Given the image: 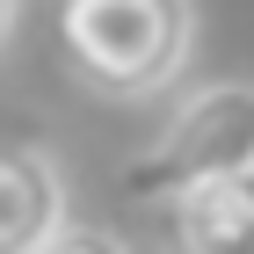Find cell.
Masks as SVG:
<instances>
[{
    "mask_svg": "<svg viewBox=\"0 0 254 254\" xmlns=\"http://www.w3.org/2000/svg\"><path fill=\"white\" fill-rule=\"evenodd\" d=\"M59 44L95 95H160L189 65L196 44V7L189 0H65L59 7Z\"/></svg>",
    "mask_w": 254,
    "mask_h": 254,
    "instance_id": "cell-1",
    "label": "cell"
},
{
    "mask_svg": "<svg viewBox=\"0 0 254 254\" xmlns=\"http://www.w3.org/2000/svg\"><path fill=\"white\" fill-rule=\"evenodd\" d=\"M254 167V80H211L160 124V138L138 160H124L117 189L131 203H175L196 182H218Z\"/></svg>",
    "mask_w": 254,
    "mask_h": 254,
    "instance_id": "cell-2",
    "label": "cell"
},
{
    "mask_svg": "<svg viewBox=\"0 0 254 254\" xmlns=\"http://www.w3.org/2000/svg\"><path fill=\"white\" fill-rule=\"evenodd\" d=\"M65 225V175L51 153L0 145V254H44Z\"/></svg>",
    "mask_w": 254,
    "mask_h": 254,
    "instance_id": "cell-3",
    "label": "cell"
},
{
    "mask_svg": "<svg viewBox=\"0 0 254 254\" xmlns=\"http://www.w3.org/2000/svg\"><path fill=\"white\" fill-rule=\"evenodd\" d=\"M175 254H254V167L196 182L167 203Z\"/></svg>",
    "mask_w": 254,
    "mask_h": 254,
    "instance_id": "cell-4",
    "label": "cell"
},
{
    "mask_svg": "<svg viewBox=\"0 0 254 254\" xmlns=\"http://www.w3.org/2000/svg\"><path fill=\"white\" fill-rule=\"evenodd\" d=\"M44 254H131V240L109 233V225H73V218H65L59 233H51V247H44Z\"/></svg>",
    "mask_w": 254,
    "mask_h": 254,
    "instance_id": "cell-5",
    "label": "cell"
},
{
    "mask_svg": "<svg viewBox=\"0 0 254 254\" xmlns=\"http://www.w3.org/2000/svg\"><path fill=\"white\" fill-rule=\"evenodd\" d=\"M15 15H22V0H0V44L15 37Z\"/></svg>",
    "mask_w": 254,
    "mask_h": 254,
    "instance_id": "cell-6",
    "label": "cell"
}]
</instances>
